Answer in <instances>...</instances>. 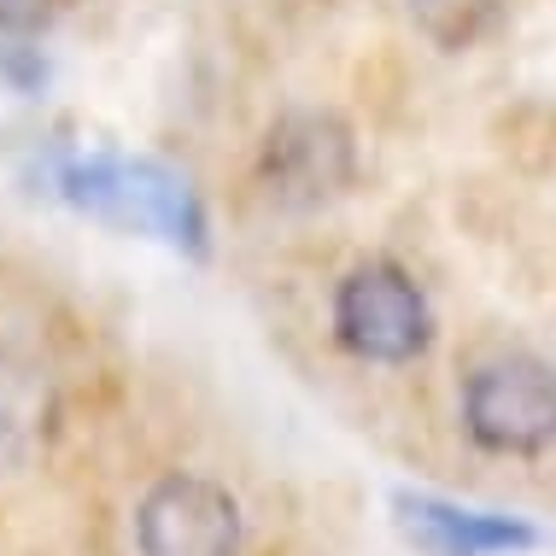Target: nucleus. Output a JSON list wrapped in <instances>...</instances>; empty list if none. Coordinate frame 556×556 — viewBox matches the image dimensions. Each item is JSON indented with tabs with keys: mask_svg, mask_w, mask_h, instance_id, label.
Returning <instances> with one entry per match:
<instances>
[{
	"mask_svg": "<svg viewBox=\"0 0 556 556\" xmlns=\"http://www.w3.org/2000/svg\"><path fill=\"white\" fill-rule=\"evenodd\" d=\"M463 433L492 457H533L556 445V364L533 352H498L463 381Z\"/></svg>",
	"mask_w": 556,
	"mask_h": 556,
	"instance_id": "1",
	"label": "nucleus"
},
{
	"mask_svg": "<svg viewBox=\"0 0 556 556\" xmlns=\"http://www.w3.org/2000/svg\"><path fill=\"white\" fill-rule=\"evenodd\" d=\"M334 340L364 364H410L433 340V305L404 264H352L334 288Z\"/></svg>",
	"mask_w": 556,
	"mask_h": 556,
	"instance_id": "2",
	"label": "nucleus"
},
{
	"mask_svg": "<svg viewBox=\"0 0 556 556\" xmlns=\"http://www.w3.org/2000/svg\"><path fill=\"white\" fill-rule=\"evenodd\" d=\"M357 176V141L334 112L276 117L258 147V188L281 212H317L340 200Z\"/></svg>",
	"mask_w": 556,
	"mask_h": 556,
	"instance_id": "3",
	"label": "nucleus"
},
{
	"mask_svg": "<svg viewBox=\"0 0 556 556\" xmlns=\"http://www.w3.org/2000/svg\"><path fill=\"white\" fill-rule=\"evenodd\" d=\"M141 556H240V504L205 475H164L135 509Z\"/></svg>",
	"mask_w": 556,
	"mask_h": 556,
	"instance_id": "4",
	"label": "nucleus"
},
{
	"mask_svg": "<svg viewBox=\"0 0 556 556\" xmlns=\"http://www.w3.org/2000/svg\"><path fill=\"white\" fill-rule=\"evenodd\" d=\"M399 528L428 556H498L533 545V528H521V521L480 516V509H457L440 498H399Z\"/></svg>",
	"mask_w": 556,
	"mask_h": 556,
	"instance_id": "5",
	"label": "nucleus"
},
{
	"mask_svg": "<svg viewBox=\"0 0 556 556\" xmlns=\"http://www.w3.org/2000/svg\"><path fill=\"white\" fill-rule=\"evenodd\" d=\"M59 399L36 364L0 352V475H24L53 445Z\"/></svg>",
	"mask_w": 556,
	"mask_h": 556,
	"instance_id": "6",
	"label": "nucleus"
},
{
	"mask_svg": "<svg viewBox=\"0 0 556 556\" xmlns=\"http://www.w3.org/2000/svg\"><path fill=\"white\" fill-rule=\"evenodd\" d=\"M59 0H0V36H12V29H36Z\"/></svg>",
	"mask_w": 556,
	"mask_h": 556,
	"instance_id": "7",
	"label": "nucleus"
}]
</instances>
